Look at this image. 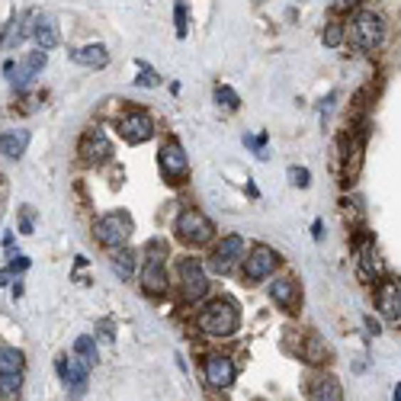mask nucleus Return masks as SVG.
<instances>
[{"label":"nucleus","mask_w":401,"mask_h":401,"mask_svg":"<svg viewBox=\"0 0 401 401\" xmlns=\"http://www.w3.org/2000/svg\"><path fill=\"white\" fill-rule=\"evenodd\" d=\"M135 84H148V87H155L157 84V74L155 71H151V68H142V78H135Z\"/></svg>","instance_id":"7c9ffc66"},{"label":"nucleus","mask_w":401,"mask_h":401,"mask_svg":"<svg viewBox=\"0 0 401 401\" xmlns=\"http://www.w3.org/2000/svg\"><path fill=\"white\" fill-rule=\"evenodd\" d=\"M244 251H247L244 238H241V234H228V238H222L219 244H215V251H212V260H209V266H212L215 273H228L234 264H238L241 257H244Z\"/></svg>","instance_id":"0eeeda50"},{"label":"nucleus","mask_w":401,"mask_h":401,"mask_svg":"<svg viewBox=\"0 0 401 401\" xmlns=\"http://www.w3.org/2000/svg\"><path fill=\"white\" fill-rule=\"evenodd\" d=\"M142 289L148 296H164L167 292V273H164V257L161 254H148L142 266Z\"/></svg>","instance_id":"9d476101"},{"label":"nucleus","mask_w":401,"mask_h":401,"mask_svg":"<svg viewBox=\"0 0 401 401\" xmlns=\"http://www.w3.org/2000/svg\"><path fill=\"white\" fill-rule=\"evenodd\" d=\"M80 155H84L87 164H103L113 157V142L106 138L103 129H90L80 138Z\"/></svg>","instance_id":"9b49d317"},{"label":"nucleus","mask_w":401,"mask_h":401,"mask_svg":"<svg viewBox=\"0 0 401 401\" xmlns=\"http://www.w3.org/2000/svg\"><path fill=\"white\" fill-rule=\"evenodd\" d=\"M157 164H161L164 177H170V180H183L189 174V157L183 155L180 142H164L161 151H157Z\"/></svg>","instance_id":"1a4fd4ad"},{"label":"nucleus","mask_w":401,"mask_h":401,"mask_svg":"<svg viewBox=\"0 0 401 401\" xmlns=\"http://www.w3.org/2000/svg\"><path fill=\"white\" fill-rule=\"evenodd\" d=\"M302 356H305V363H311V366H318V363H324V356H328V350H324V343L318 340L315 334H308V337H305Z\"/></svg>","instance_id":"b1692460"},{"label":"nucleus","mask_w":401,"mask_h":401,"mask_svg":"<svg viewBox=\"0 0 401 401\" xmlns=\"http://www.w3.org/2000/svg\"><path fill=\"white\" fill-rule=\"evenodd\" d=\"M74 353H78L84 363H93V360H97V340H93L90 334L78 337V340H74Z\"/></svg>","instance_id":"bb28decb"},{"label":"nucleus","mask_w":401,"mask_h":401,"mask_svg":"<svg viewBox=\"0 0 401 401\" xmlns=\"http://www.w3.org/2000/svg\"><path fill=\"white\" fill-rule=\"evenodd\" d=\"M392 401H401V385L395 388V398H392Z\"/></svg>","instance_id":"c9c22d12"},{"label":"nucleus","mask_w":401,"mask_h":401,"mask_svg":"<svg viewBox=\"0 0 401 401\" xmlns=\"http://www.w3.org/2000/svg\"><path fill=\"white\" fill-rule=\"evenodd\" d=\"M308 398L311 401H343V388L337 382V375H330V373L315 375L308 385Z\"/></svg>","instance_id":"2eb2a0df"},{"label":"nucleus","mask_w":401,"mask_h":401,"mask_svg":"<svg viewBox=\"0 0 401 401\" xmlns=\"http://www.w3.org/2000/svg\"><path fill=\"white\" fill-rule=\"evenodd\" d=\"M311 234H315V241H321V222H315V225H311Z\"/></svg>","instance_id":"f704fd0d"},{"label":"nucleus","mask_w":401,"mask_h":401,"mask_svg":"<svg viewBox=\"0 0 401 401\" xmlns=\"http://www.w3.org/2000/svg\"><path fill=\"white\" fill-rule=\"evenodd\" d=\"M206 382L212 388H228L234 382V363L222 353H212L206 360Z\"/></svg>","instance_id":"f8f14e48"},{"label":"nucleus","mask_w":401,"mask_h":401,"mask_svg":"<svg viewBox=\"0 0 401 401\" xmlns=\"http://www.w3.org/2000/svg\"><path fill=\"white\" fill-rule=\"evenodd\" d=\"M113 270L119 273V279H132L135 276V254L125 251V247H116V254H113Z\"/></svg>","instance_id":"4be33fe9"},{"label":"nucleus","mask_w":401,"mask_h":401,"mask_svg":"<svg viewBox=\"0 0 401 401\" xmlns=\"http://www.w3.org/2000/svg\"><path fill=\"white\" fill-rule=\"evenodd\" d=\"M379 276H382V260L375 257L373 247H366V251L360 254V279L363 283H375Z\"/></svg>","instance_id":"412c9836"},{"label":"nucleus","mask_w":401,"mask_h":401,"mask_svg":"<svg viewBox=\"0 0 401 401\" xmlns=\"http://www.w3.org/2000/svg\"><path fill=\"white\" fill-rule=\"evenodd\" d=\"M119 135H123V142H129V145H145L151 135H155V125H151V119L145 116L142 110H132L119 119Z\"/></svg>","instance_id":"6e6552de"},{"label":"nucleus","mask_w":401,"mask_h":401,"mask_svg":"<svg viewBox=\"0 0 401 401\" xmlns=\"http://www.w3.org/2000/svg\"><path fill=\"white\" fill-rule=\"evenodd\" d=\"M129 234H132L129 215L110 212V215H103V219L93 222V238H97L103 247H113V251H116V247H125Z\"/></svg>","instance_id":"20e7f679"},{"label":"nucleus","mask_w":401,"mask_h":401,"mask_svg":"<svg viewBox=\"0 0 401 401\" xmlns=\"http://www.w3.org/2000/svg\"><path fill=\"white\" fill-rule=\"evenodd\" d=\"M343 36H347V26H343L340 20H330L328 26H324V33H321V42L328 48H337L343 42Z\"/></svg>","instance_id":"393cba45"},{"label":"nucleus","mask_w":401,"mask_h":401,"mask_svg":"<svg viewBox=\"0 0 401 401\" xmlns=\"http://www.w3.org/2000/svg\"><path fill=\"white\" fill-rule=\"evenodd\" d=\"M29 148V132L26 129H10L0 135V155H7V157H23Z\"/></svg>","instance_id":"f3484780"},{"label":"nucleus","mask_w":401,"mask_h":401,"mask_svg":"<svg viewBox=\"0 0 401 401\" xmlns=\"http://www.w3.org/2000/svg\"><path fill=\"white\" fill-rule=\"evenodd\" d=\"M10 276H14L10 270H0V286H7V283H10Z\"/></svg>","instance_id":"72a5a7b5"},{"label":"nucleus","mask_w":401,"mask_h":401,"mask_svg":"<svg viewBox=\"0 0 401 401\" xmlns=\"http://www.w3.org/2000/svg\"><path fill=\"white\" fill-rule=\"evenodd\" d=\"M270 298L279 305V308L292 311V305H296V279L292 276H276L270 286Z\"/></svg>","instance_id":"6ab92c4d"},{"label":"nucleus","mask_w":401,"mask_h":401,"mask_svg":"<svg viewBox=\"0 0 401 401\" xmlns=\"http://www.w3.org/2000/svg\"><path fill=\"white\" fill-rule=\"evenodd\" d=\"M46 61H48V52H42V48L29 55V58L23 61V68H20V78H14V87H16V90H26V87L33 84L36 74L46 68Z\"/></svg>","instance_id":"a211bd4d"},{"label":"nucleus","mask_w":401,"mask_h":401,"mask_svg":"<svg viewBox=\"0 0 401 401\" xmlns=\"http://www.w3.org/2000/svg\"><path fill=\"white\" fill-rule=\"evenodd\" d=\"M7 270H10V273H23V270H29V260H26V257H20V260L14 257V260H10Z\"/></svg>","instance_id":"473e14b6"},{"label":"nucleus","mask_w":401,"mask_h":401,"mask_svg":"<svg viewBox=\"0 0 401 401\" xmlns=\"http://www.w3.org/2000/svg\"><path fill=\"white\" fill-rule=\"evenodd\" d=\"M276 251L266 244H257L247 251L244 257V279H251V283H260V279L273 276V270H276Z\"/></svg>","instance_id":"423d86ee"},{"label":"nucleus","mask_w":401,"mask_h":401,"mask_svg":"<svg viewBox=\"0 0 401 401\" xmlns=\"http://www.w3.org/2000/svg\"><path fill=\"white\" fill-rule=\"evenodd\" d=\"M350 39L363 52H375L385 42V20L375 10H356L353 20H350Z\"/></svg>","instance_id":"f03ea898"},{"label":"nucleus","mask_w":401,"mask_h":401,"mask_svg":"<svg viewBox=\"0 0 401 401\" xmlns=\"http://www.w3.org/2000/svg\"><path fill=\"white\" fill-rule=\"evenodd\" d=\"M289 180H292V187H308V170L305 167H289Z\"/></svg>","instance_id":"c756f323"},{"label":"nucleus","mask_w":401,"mask_h":401,"mask_svg":"<svg viewBox=\"0 0 401 401\" xmlns=\"http://www.w3.org/2000/svg\"><path fill=\"white\" fill-rule=\"evenodd\" d=\"M23 385V373H0V395L4 398H16Z\"/></svg>","instance_id":"a878e982"},{"label":"nucleus","mask_w":401,"mask_h":401,"mask_svg":"<svg viewBox=\"0 0 401 401\" xmlns=\"http://www.w3.org/2000/svg\"><path fill=\"white\" fill-rule=\"evenodd\" d=\"M87 366H90V363H84L80 356H71V360H68V356H58V375L65 385L74 388V392H80V388L87 385Z\"/></svg>","instance_id":"4468645a"},{"label":"nucleus","mask_w":401,"mask_h":401,"mask_svg":"<svg viewBox=\"0 0 401 401\" xmlns=\"http://www.w3.org/2000/svg\"><path fill=\"white\" fill-rule=\"evenodd\" d=\"M177 270H180V289H183V298H187V302H199V298H206L209 276H206V266H202L199 260L183 257Z\"/></svg>","instance_id":"39448f33"},{"label":"nucleus","mask_w":401,"mask_h":401,"mask_svg":"<svg viewBox=\"0 0 401 401\" xmlns=\"http://www.w3.org/2000/svg\"><path fill=\"white\" fill-rule=\"evenodd\" d=\"M0 373H23V353L16 347H0Z\"/></svg>","instance_id":"5701e85b"},{"label":"nucleus","mask_w":401,"mask_h":401,"mask_svg":"<svg viewBox=\"0 0 401 401\" xmlns=\"http://www.w3.org/2000/svg\"><path fill=\"white\" fill-rule=\"evenodd\" d=\"M71 61L80 68H103L110 61V52H106L103 42H90V46H80L71 52Z\"/></svg>","instance_id":"dca6fc26"},{"label":"nucleus","mask_w":401,"mask_h":401,"mask_svg":"<svg viewBox=\"0 0 401 401\" xmlns=\"http://www.w3.org/2000/svg\"><path fill=\"white\" fill-rule=\"evenodd\" d=\"M241 324V315L228 298H215L199 311V328L209 337H231Z\"/></svg>","instance_id":"f257e3e1"},{"label":"nucleus","mask_w":401,"mask_h":401,"mask_svg":"<svg viewBox=\"0 0 401 401\" xmlns=\"http://www.w3.org/2000/svg\"><path fill=\"white\" fill-rule=\"evenodd\" d=\"M174 23H177V36L183 39V36H187V4H183V0L174 7Z\"/></svg>","instance_id":"c85d7f7f"},{"label":"nucleus","mask_w":401,"mask_h":401,"mask_svg":"<svg viewBox=\"0 0 401 401\" xmlns=\"http://www.w3.org/2000/svg\"><path fill=\"white\" fill-rule=\"evenodd\" d=\"M33 39H36V46H39L42 52H52V48L58 46V29H55L52 20H46V16H36Z\"/></svg>","instance_id":"aec40b11"},{"label":"nucleus","mask_w":401,"mask_h":401,"mask_svg":"<svg viewBox=\"0 0 401 401\" xmlns=\"http://www.w3.org/2000/svg\"><path fill=\"white\" fill-rule=\"evenodd\" d=\"M375 305H379V311L388 321H401V286L398 283H379Z\"/></svg>","instance_id":"ddd939ff"},{"label":"nucleus","mask_w":401,"mask_h":401,"mask_svg":"<svg viewBox=\"0 0 401 401\" xmlns=\"http://www.w3.org/2000/svg\"><path fill=\"white\" fill-rule=\"evenodd\" d=\"M215 100H219L225 110H238L241 106V100H238V93L231 90V87H215Z\"/></svg>","instance_id":"cd10ccee"},{"label":"nucleus","mask_w":401,"mask_h":401,"mask_svg":"<svg viewBox=\"0 0 401 401\" xmlns=\"http://www.w3.org/2000/svg\"><path fill=\"white\" fill-rule=\"evenodd\" d=\"M174 231H177V238H180L183 244L202 247V244H209V241H212L215 225H212V219H209V215L199 212V209H183V212L177 215Z\"/></svg>","instance_id":"7ed1b4c3"},{"label":"nucleus","mask_w":401,"mask_h":401,"mask_svg":"<svg viewBox=\"0 0 401 401\" xmlns=\"http://www.w3.org/2000/svg\"><path fill=\"white\" fill-rule=\"evenodd\" d=\"M356 4L360 0H334V10L337 14H350V10H356Z\"/></svg>","instance_id":"2f4dec72"}]
</instances>
